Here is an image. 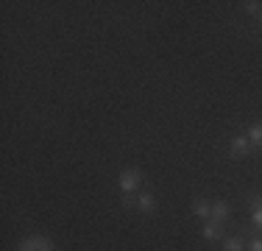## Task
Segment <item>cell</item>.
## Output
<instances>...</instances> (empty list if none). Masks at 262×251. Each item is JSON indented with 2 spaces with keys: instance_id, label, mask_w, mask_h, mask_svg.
<instances>
[{
  "instance_id": "1",
  "label": "cell",
  "mask_w": 262,
  "mask_h": 251,
  "mask_svg": "<svg viewBox=\"0 0 262 251\" xmlns=\"http://www.w3.org/2000/svg\"><path fill=\"white\" fill-rule=\"evenodd\" d=\"M140 179H142V173L137 171V168H126V171L120 173V190H123V196H131V193L140 187Z\"/></svg>"
},
{
  "instance_id": "2",
  "label": "cell",
  "mask_w": 262,
  "mask_h": 251,
  "mask_svg": "<svg viewBox=\"0 0 262 251\" xmlns=\"http://www.w3.org/2000/svg\"><path fill=\"white\" fill-rule=\"evenodd\" d=\"M20 251H53V243L48 240V237H39V235H34V237H28L26 243L20 246Z\"/></svg>"
},
{
  "instance_id": "3",
  "label": "cell",
  "mask_w": 262,
  "mask_h": 251,
  "mask_svg": "<svg viewBox=\"0 0 262 251\" xmlns=\"http://www.w3.org/2000/svg\"><path fill=\"white\" fill-rule=\"evenodd\" d=\"M229 212H232V210H229V204H226V201H215V204H212V215H209V221H215V223H226L229 221Z\"/></svg>"
},
{
  "instance_id": "4",
  "label": "cell",
  "mask_w": 262,
  "mask_h": 251,
  "mask_svg": "<svg viewBox=\"0 0 262 251\" xmlns=\"http://www.w3.org/2000/svg\"><path fill=\"white\" fill-rule=\"evenodd\" d=\"M248 151H251V140H248V134H237L232 140V156H246Z\"/></svg>"
},
{
  "instance_id": "5",
  "label": "cell",
  "mask_w": 262,
  "mask_h": 251,
  "mask_svg": "<svg viewBox=\"0 0 262 251\" xmlns=\"http://www.w3.org/2000/svg\"><path fill=\"white\" fill-rule=\"evenodd\" d=\"M137 210L145 212V215H154V210H157V198H154L151 193H140V196H137Z\"/></svg>"
},
{
  "instance_id": "6",
  "label": "cell",
  "mask_w": 262,
  "mask_h": 251,
  "mask_svg": "<svg viewBox=\"0 0 262 251\" xmlns=\"http://www.w3.org/2000/svg\"><path fill=\"white\" fill-rule=\"evenodd\" d=\"M192 212H195L198 218H209L212 215V204L207 198H195V201H192Z\"/></svg>"
},
{
  "instance_id": "7",
  "label": "cell",
  "mask_w": 262,
  "mask_h": 251,
  "mask_svg": "<svg viewBox=\"0 0 262 251\" xmlns=\"http://www.w3.org/2000/svg\"><path fill=\"white\" fill-rule=\"evenodd\" d=\"M201 235L207 237V240H217V237L223 235V229H221V223H215V221H207V223H204V229H201Z\"/></svg>"
},
{
  "instance_id": "8",
  "label": "cell",
  "mask_w": 262,
  "mask_h": 251,
  "mask_svg": "<svg viewBox=\"0 0 262 251\" xmlns=\"http://www.w3.org/2000/svg\"><path fill=\"white\" fill-rule=\"evenodd\" d=\"M248 140H251V148H262V123H254L248 129Z\"/></svg>"
},
{
  "instance_id": "9",
  "label": "cell",
  "mask_w": 262,
  "mask_h": 251,
  "mask_svg": "<svg viewBox=\"0 0 262 251\" xmlns=\"http://www.w3.org/2000/svg\"><path fill=\"white\" fill-rule=\"evenodd\" d=\"M223 251H246V243H243V237H229L223 243Z\"/></svg>"
},
{
  "instance_id": "10",
  "label": "cell",
  "mask_w": 262,
  "mask_h": 251,
  "mask_svg": "<svg viewBox=\"0 0 262 251\" xmlns=\"http://www.w3.org/2000/svg\"><path fill=\"white\" fill-rule=\"evenodd\" d=\"M251 221H254V229H259V232H262V206H254Z\"/></svg>"
},
{
  "instance_id": "11",
  "label": "cell",
  "mask_w": 262,
  "mask_h": 251,
  "mask_svg": "<svg viewBox=\"0 0 262 251\" xmlns=\"http://www.w3.org/2000/svg\"><path fill=\"white\" fill-rule=\"evenodd\" d=\"M246 11H251V14H257V11H259V3H257V0H248V3H246Z\"/></svg>"
},
{
  "instance_id": "12",
  "label": "cell",
  "mask_w": 262,
  "mask_h": 251,
  "mask_svg": "<svg viewBox=\"0 0 262 251\" xmlns=\"http://www.w3.org/2000/svg\"><path fill=\"white\" fill-rule=\"evenodd\" d=\"M248 251H262V237H257V240H251V246H248Z\"/></svg>"
},
{
  "instance_id": "13",
  "label": "cell",
  "mask_w": 262,
  "mask_h": 251,
  "mask_svg": "<svg viewBox=\"0 0 262 251\" xmlns=\"http://www.w3.org/2000/svg\"><path fill=\"white\" fill-rule=\"evenodd\" d=\"M251 204H254V206H262V196H254V198H251Z\"/></svg>"
},
{
  "instance_id": "14",
  "label": "cell",
  "mask_w": 262,
  "mask_h": 251,
  "mask_svg": "<svg viewBox=\"0 0 262 251\" xmlns=\"http://www.w3.org/2000/svg\"><path fill=\"white\" fill-rule=\"evenodd\" d=\"M259 28H262V14H259Z\"/></svg>"
}]
</instances>
